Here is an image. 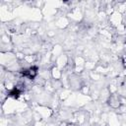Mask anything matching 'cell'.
Masks as SVG:
<instances>
[{
  "instance_id": "3957f363",
  "label": "cell",
  "mask_w": 126,
  "mask_h": 126,
  "mask_svg": "<svg viewBox=\"0 0 126 126\" xmlns=\"http://www.w3.org/2000/svg\"><path fill=\"white\" fill-rule=\"evenodd\" d=\"M60 126H74V125H73V124H70V123H65V122H64V123H61Z\"/></svg>"
},
{
  "instance_id": "6da1fadb",
  "label": "cell",
  "mask_w": 126,
  "mask_h": 126,
  "mask_svg": "<svg viewBox=\"0 0 126 126\" xmlns=\"http://www.w3.org/2000/svg\"><path fill=\"white\" fill-rule=\"evenodd\" d=\"M37 70H38V69H37L36 66H32V67H30V68H28V69H25V70L22 72V74H23L24 77L32 80V79H34V78L36 77V75H37Z\"/></svg>"
},
{
  "instance_id": "7a4b0ae2",
  "label": "cell",
  "mask_w": 126,
  "mask_h": 126,
  "mask_svg": "<svg viewBox=\"0 0 126 126\" xmlns=\"http://www.w3.org/2000/svg\"><path fill=\"white\" fill-rule=\"evenodd\" d=\"M21 86L20 85H18V86H16L13 90H11L10 92H9V96H12V97H14V98H18L19 96H20V94H22V92H23V90H24V88H20Z\"/></svg>"
}]
</instances>
